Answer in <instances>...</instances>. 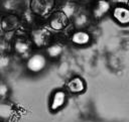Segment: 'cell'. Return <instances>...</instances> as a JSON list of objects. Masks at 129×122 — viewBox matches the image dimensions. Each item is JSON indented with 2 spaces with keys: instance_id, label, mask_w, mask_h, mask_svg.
I'll return each instance as SVG.
<instances>
[{
  "instance_id": "52a82bcc",
  "label": "cell",
  "mask_w": 129,
  "mask_h": 122,
  "mask_svg": "<svg viewBox=\"0 0 129 122\" xmlns=\"http://www.w3.org/2000/svg\"><path fill=\"white\" fill-rule=\"evenodd\" d=\"M66 24V17L61 13H57L50 20V25L53 29H61Z\"/></svg>"
},
{
  "instance_id": "ba28073f",
  "label": "cell",
  "mask_w": 129,
  "mask_h": 122,
  "mask_svg": "<svg viewBox=\"0 0 129 122\" xmlns=\"http://www.w3.org/2000/svg\"><path fill=\"white\" fill-rule=\"evenodd\" d=\"M109 9V4L105 1H101L98 3V6L96 7V10H95V13L97 15V17H101L102 15L105 14V12H107Z\"/></svg>"
},
{
  "instance_id": "30bf717a",
  "label": "cell",
  "mask_w": 129,
  "mask_h": 122,
  "mask_svg": "<svg viewBox=\"0 0 129 122\" xmlns=\"http://www.w3.org/2000/svg\"><path fill=\"white\" fill-rule=\"evenodd\" d=\"M0 107H1V106H0Z\"/></svg>"
},
{
  "instance_id": "277c9868",
  "label": "cell",
  "mask_w": 129,
  "mask_h": 122,
  "mask_svg": "<svg viewBox=\"0 0 129 122\" xmlns=\"http://www.w3.org/2000/svg\"><path fill=\"white\" fill-rule=\"evenodd\" d=\"M66 102V94L62 91H56L53 93L51 102H50V109L52 111H56L63 106Z\"/></svg>"
},
{
  "instance_id": "7a4b0ae2",
  "label": "cell",
  "mask_w": 129,
  "mask_h": 122,
  "mask_svg": "<svg viewBox=\"0 0 129 122\" xmlns=\"http://www.w3.org/2000/svg\"><path fill=\"white\" fill-rule=\"evenodd\" d=\"M53 5V0H33L32 8L36 13L44 14L48 12Z\"/></svg>"
},
{
  "instance_id": "8992f818",
  "label": "cell",
  "mask_w": 129,
  "mask_h": 122,
  "mask_svg": "<svg viewBox=\"0 0 129 122\" xmlns=\"http://www.w3.org/2000/svg\"><path fill=\"white\" fill-rule=\"evenodd\" d=\"M72 40L76 44L84 45V44H87L90 41V35L85 31H78V32L74 33V35L72 37Z\"/></svg>"
},
{
  "instance_id": "5b68a950",
  "label": "cell",
  "mask_w": 129,
  "mask_h": 122,
  "mask_svg": "<svg viewBox=\"0 0 129 122\" xmlns=\"http://www.w3.org/2000/svg\"><path fill=\"white\" fill-rule=\"evenodd\" d=\"M69 90L73 93H80L83 92L85 89V84L82 79L80 78H74L69 82Z\"/></svg>"
},
{
  "instance_id": "6da1fadb",
  "label": "cell",
  "mask_w": 129,
  "mask_h": 122,
  "mask_svg": "<svg viewBox=\"0 0 129 122\" xmlns=\"http://www.w3.org/2000/svg\"><path fill=\"white\" fill-rule=\"evenodd\" d=\"M46 59L42 54H34L27 62V68L32 73H38L44 69Z\"/></svg>"
},
{
  "instance_id": "9c48e42d",
  "label": "cell",
  "mask_w": 129,
  "mask_h": 122,
  "mask_svg": "<svg viewBox=\"0 0 129 122\" xmlns=\"http://www.w3.org/2000/svg\"><path fill=\"white\" fill-rule=\"evenodd\" d=\"M61 52V46L57 45V44H54L52 46H50L48 49H47V53L52 56V57H55L57 55H59V53Z\"/></svg>"
},
{
  "instance_id": "3957f363",
  "label": "cell",
  "mask_w": 129,
  "mask_h": 122,
  "mask_svg": "<svg viewBox=\"0 0 129 122\" xmlns=\"http://www.w3.org/2000/svg\"><path fill=\"white\" fill-rule=\"evenodd\" d=\"M114 18L121 24L129 23V9L123 6H118L113 11Z\"/></svg>"
}]
</instances>
